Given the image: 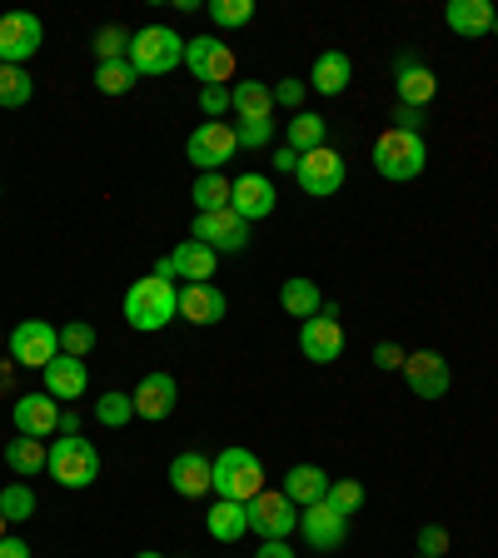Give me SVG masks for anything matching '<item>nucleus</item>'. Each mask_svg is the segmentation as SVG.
<instances>
[{"instance_id": "864d4df0", "label": "nucleus", "mask_w": 498, "mask_h": 558, "mask_svg": "<svg viewBox=\"0 0 498 558\" xmlns=\"http://www.w3.org/2000/svg\"><path fill=\"white\" fill-rule=\"evenodd\" d=\"M0 195H5V190H0Z\"/></svg>"}, {"instance_id": "e433bc0d", "label": "nucleus", "mask_w": 498, "mask_h": 558, "mask_svg": "<svg viewBox=\"0 0 498 558\" xmlns=\"http://www.w3.org/2000/svg\"><path fill=\"white\" fill-rule=\"evenodd\" d=\"M95 418H100L105 429H125L130 418H135V399L120 395V389H110V395L95 399Z\"/></svg>"}, {"instance_id": "c03bdc74", "label": "nucleus", "mask_w": 498, "mask_h": 558, "mask_svg": "<svg viewBox=\"0 0 498 558\" xmlns=\"http://www.w3.org/2000/svg\"><path fill=\"white\" fill-rule=\"evenodd\" d=\"M275 90V105H284V110H294L300 116V105H304V95H309V85L304 81H279V85H269Z\"/></svg>"}, {"instance_id": "7ed1b4c3", "label": "nucleus", "mask_w": 498, "mask_h": 558, "mask_svg": "<svg viewBox=\"0 0 498 558\" xmlns=\"http://www.w3.org/2000/svg\"><path fill=\"white\" fill-rule=\"evenodd\" d=\"M215 494L234 504H250L255 494H265V464L259 453H250L244 444H230V449L215 453Z\"/></svg>"}, {"instance_id": "49530a36", "label": "nucleus", "mask_w": 498, "mask_h": 558, "mask_svg": "<svg viewBox=\"0 0 498 558\" xmlns=\"http://www.w3.org/2000/svg\"><path fill=\"white\" fill-rule=\"evenodd\" d=\"M389 120H394V130H414V135L424 130V110H414V105H394Z\"/></svg>"}, {"instance_id": "4468645a", "label": "nucleus", "mask_w": 498, "mask_h": 558, "mask_svg": "<svg viewBox=\"0 0 498 558\" xmlns=\"http://www.w3.org/2000/svg\"><path fill=\"white\" fill-rule=\"evenodd\" d=\"M275 205H279V195H275V180L269 174H240L230 185V209L240 215L244 225H255V220H269L275 215Z\"/></svg>"}, {"instance_id": "2f4dec72", "label": "nucleus", "mask_w": 498, "mask_h": 558, "mask_svg": "<svg viewBox=\"0 0 498 558\" xmlns=\"http://www.w3.org/2000/svg\"><path fill=\"white\" fill-rule=\"evenodd\" d=\"M35 95V81L25 65H0V110H21V105H31Z\"/></svg>"}, {"instance_id": "1a4fd4ad", "label": "nucleus", "mask_w": 498, "mask_h": 558, "mask_svg": "<svg viewBox=\"0 0 498 558\" xmlns=\"http://www.w3.org/2000/svg\"><path fill=\"white\" fill-rule=\"evenodd\" d=\"M300 349L309 364H335L344 354V329H339V304H325V310L300 325Z\"/></svg>"}, {"instance_id": "79ce46f5", "label": "nucleus", "mask_w": 498, "mask_h": 558, "mask_svg": "<svg viewBox=\"0 0 498 558\" xmlns=\"http://www.w3.org/2000/svg\"><path fill=\"white\" fill-rule=\"evenodd\" d=\"M449 554V529L444 523H424L418 529V558H444Z\"/></svg>"}, {"instance_id": "ddd939ff", "label": "nucleus", "mask_w": 498, "mask_h": 558, "mask_svg": "<svg viewBox=\"0 0 498 558\" xmlns=\"http://www.w3.org/2000/svg\"><path fill=\"white\" fill-rule=\"evenodd\" d=\"M11 354L25 369H46L60 354V329L46 325V319H21V325L11 329Z\"/></svg>"}, {"instance_id": "473e14b6", "label": "nucleus", "mask_w": 498, "mask_h": 558, "mask_svg": "<svg viewBox=\"0 0 498 558\" xmlns=\"http://www.w3.org/2000/svg\"><path fill=\"white\" fill-rule=\"evenodd\" d=\"M230 185L234 180H224L220 170H209L195 180V190H190V199H195L199 215H209V209H230Z\"/></svg>"}, {"instance_id": "a211bd4d", "label": "nucleus", "mask_w": 498, "mask_h": 558, "mask_svg": "<svg viewBox=\"0 0 498 558\" xmlns=\"http://www.w3.org/2000/svg\"><path fill=\"white\" fill-rule=\"evenodd\" d=\"M300 534L309 548H319V554H329V548H344L349 538V519L344 513H335L325 499L309 504V509H300Z\"/></svg>"}, {"instance_id": "f257e3e1", "label": "nucleus", "mask_w": 498, "mask_h": 558, "mask_svg": "<svg viewBox=\"0 0 498 558\" xmlns=\"http://www.w3.org/2000/svg\"><path fill=\"white\" fill-rule=\"evenodd\" d=\"M125 325L130 329H139V335H155V329H165L180 314V290H174L170 279H160V275H145V279H135L125 290Z\"/></svg>"}, {"instance_id": "4c0bfd02", "label": "nucleus", "mask_w": 498, "mask_h": 558, "mask_svg": "<svg viewBox=\"0 0 498 558\" xmlns=\"http://www.w3.org/2000/svg\"><path fill=\"white\" fill-rule=\"evenodd\" d=\"M325 504L335 513H344V519H354V513L364 509V484H360V478H335V484H329V494H325Z\"/></svg>"}, {"instance_id": "dca6fc26", "label": "nucleus", "mask_w": 498, "mask_h": 558, "mask_svg": "<svg viewBox=\"0 0 498 558\" xmlns=\"http://www.w3.org/2000/svg\"><path fill=\"white\" fill-rule=\"evenodd\" d=\"M11 424L25 439H50V434L60 429V399H50L46 389H40V395H21L11 409Z\"/></svg>"}, {"instance_id": "c9c22d12", "label": "nucleus", "mask_w": 498, "mask_h": 558, "mask_svg": "<svg viewBox=\"0 0 498 558\" xmlns=\"http://www.w3.org/2000/svg\"><path fill=\"white\" fill-rule=\"evenodd\" d=\"M0 513H5L11 523L35 519V488H31V484H21V478H11V484L0 488Z\"/></svg>"}, {"instance_id": "8fccbe9b", "label": "nucleus", "mask_w": 498, "mask_h": 558, "mask_svg": "<svg viewBox=\"0 0 498 558\" xmlns=\"http://www.w3.org/2000/svg\"><path fill=\"white\" fill-rule=\"evenodd\" d=\"M0 558H31V544H25V538H0Z\"/></svg>"}, {"instance_id": "9d476101", "label": "nucleus", "mask_w": 498, "mask_h": 558, "mask_svg": "<svg viewBox=\"0 0 498 558\" xmlns=\"http://www.w3.org/2000/svg\"><path fill=\"white\" fill-rule=\"evenodd\" d=\"M190 240L209 244L215 255H240L244 244H250V225H244L234 209H209V215H195Z\"/></svg>"}, {"instance_id": "f8f14e48", "label": "nucleus", "mask_w": 498, "mask_h": 558, "mask_svg": "<svg viewBox=\"0 0 498 558\" xmlns=\"http://www.w3.org/2000/svg\"><path fill=\"white\" fill-rule=\"evenodd\" d=\"M40 40H46L40 15H31V11L0 15V65H25L40 50Z\"/></svg>"}, {"instance_id": "7c9ffc66", "label": "nucleus", "mask_w": 498, "mask_h": 558, "mask_svg": "<svg viewBox=\"0 0 498 558\" xmlns=\"http://www.w3.org/2000/svg\"><path fill=\"white\" fill-rule=\"evenodd\" d=\"M329 140V125H325V116H314V110H300V116H290V145L294 155H309V150H319Z\"/></svg>"}, {"instance_id": "393cba45", "label": "nucleus", "mask_w": 498, "mask_h": 558, "mask_svg": "<svg viewBox=\"0 0 498 558\" xmlns=\"http://www.w3.org/2000/svg\"><path fill=\"white\" fill-rule=\"evenodd\" d=\"M444 21H449V31H453V35H464V40H478V35L494 31L498 11L488 5V0H449Z\"/></svg>"}, {"instance_id": "2eb2a0df", "label": "nucleus", "mask_w": 498, "mask_h": 558, "mask_svg": "<svg viewBox=\"0 0 498 558\" xmlns=\"http://www.w3.org/2000/svg\"><path fill=\"white\" fill-rule=\"evenodd\" d=\"M409 379V389H414L418 399H444L449 395V360H444L439 349H414L404 360V369H399Z\"/></svg>"}, {"instance_id": "ea45409f", "label": "nucleus", "mask_w": 498, "mask_h": 558, "mask_svg": "<svg viewBox=\"0 0 498 558\" xmlns=\"http://www.w3.org/2000/svg\"><path fill=\"white\" fill-rule=\"evenodd\" d=\"M95 349V329L85 325V319H70V325H60V354H70V360H85Z\"/></svg>"}, {"instance_id": "4be33fe9", "label": "nucleus", "mask_w": 498, "mask_h": 558, "mask_svg": "<svg viewBox=\"0 0 498 558\" xmlns=\"http://www.w3.org/2000/svg\"><path fill=\"white\" fill-rule=\"evenodd\" d=\"M170 265H174V279H185V284H209L215 279V265H220V255L209 250V244L199 240H185L170 250Z\"/></svg>"}, {"instance_id": "72a5a7b5", "label": "nucleus", "mask_w": 498, "mask_h": 558, "mask_svg": "<svg viewBox=\"0 0 498 558\" xmlns=\"http://www.w3.org/2000/svg\"><path fill=\"white\" fill-rule=\"evenodd\" d=\"M135 65L130 60H105V65H95V90L100 95H130L135 90Z\"/></svg>"}, {"instance_id": "3c124183", "label": "nucleus", "mask_w": 498, "mask_h": 558, "mask_svg": "<svg viewBox=\"0 0 498 558\" xmlns=\"http://www.w3.org/2000/svg\"><path fill=\"white\" fill-rule=\"evenodd\" d=\"M0 538H11V519L5 513H0Z\"/></svg>"}, {"instance_id": "6e6552de", "label": "nucleus", "mask_w": 498, "mask_h": 558, "mask_svg": "<svg viewBox=\"0 0 498 558\" xmlns=\"http://www.w3.org/2000/svg\"><path fill=\"white\" fill-rule=\"evenodd\" d=\"M244 509H250V534H259V538H290L300 529V509L290 504L284 488H265Z\"/></svg>"}, {"instance_id": "f3484780", "label": "nucleus", "mask_w": 498, "mask_h": 558, "mask_svg": "<svg viewBox=\"0 0 498 558\" xmlns=\"http://www.w3.org/2000/svg\"><path fill=\"white\" fill-rule=\"evenodd\" d=\"M135 418H150V424H160V418L174 414V404H180V384H174V374L155 369L145 374V379L135 384Z\"/></svg>"}, {"instance_id": "39448f33", "label": "nucleus", "mask_w": 498, "mask_h": 558, "mask_svg": "<svg viewBox=\"0 0 498 558\" xmlns=\"http://www.w3.org/2000/svg\"><path fill=\"white\" fill-rule=\"evenodd\" d=\"M46 469L60 488H90L95 478H100V449H95L90 439L65 434V439L50 444V464Z\"/></svg>"}, {"instance_id": "b1692460", "label": "nucleus", "mask_w": 498, "mask_h": 558, "mask_svg": "<svg viewBox=\"0 0 498 558\" xmlns=\"http://www.w3.org/2000/svg\"><path fill=\"white\" fill-rule=\"evenodd\" d=\"M349 81H354V60H349L344 50H319V56H314L309 90H319V95H344Z\"/></svg>"}, {"instance_id": "423d86ee", "label": "nucleus", "mask_w": 498, "mask_h": 558, "mask_svg": "<svg viewBox=\"0 0 498 558\" xmlns=\"http://www.w3.org/2000/svg\"><path fill=\"white\" fill-rule=\"evenodd\" d=\"M234 150H240V140H234L230 120H205V125H195L185 140V155L199 174L224 170V160H234Z\"/></svg>"}, {"instance_id": "6ab92c4d", "label": "nucleus", "mask_w": 498, "mask_h": 558, "mask_svg": "<svg viewBox=\"0 0 498 558\" xmlns=\"http://www.w3.org/2000/svg\"><path fill=\"white\" fill-rule=\"evenodd\" d=\"M170 488L180 494V499H205L209 488H215V459H205V453H174L170 464Z\"/></svg>"}, {"instance_id": "f03ea898", "label": "nucleus", "mask_w": 498, "mask_h": 558, "mask_svg": "<svg viewBox=\"0 0 498 558\" xmlns=\"http://www.w3.org/2000/svg\"><path fill=\"white\" fill-rule=\"evenodd\" d=\"M424 165H429V145H424V135H414V130L389 125L379 140H374V170H379L384 180L409 185V180L424 174Z\"/></svg>"}, {"instance_id": "412c9836", "label": "nucleus", "mask_w": 498, "mask_h": 558, "mask_svg": "<svg viewBox=\"0 0 498 558\" xmlns=\"http://www.w3.org/2000/svg\"><path fill=\"white\" fill-rule=\"evenodd\" d=\"M40 374H46V395L50 399H81L85 389H90V369H85V360H70V354H56Z\"/></svg>"}, {"instance_id": "c85d7f7f", "label": "nucleus", "mask_w": 498, "mask_h": 558, "mask_svg": "<svg viewBox=\"0 0 498 558\" xmlns=\"http://www.w3.org/2000/svg\"><path fill=\"white\" fill-rule=\"evenodd\" d=\"M279 310L290 314V319H314V314L325 310V294L314 279H284L279 284Z\"/></svg>"}, {"instance_id": "aec40b11", "label": "nucleus", "mask_w": 498, "mask_h": 558, "mask_svg": "<svg viewBox=\"0 0 498 558\" xmlns=\"http://www.w3.org/2000/svg\"><path fill=\"white\" fill-rule=\"evenodd\" d=\"M224 314H230V300L215 284H185L180 290V319H190V325L209 329V325H220Z\"/></svg>"}, {"instance_id": "c756f323", "label": "nucleus", "mask_w": 498, "mask_h": 558, "mask_svg": "<svg viewBox=\"0 0 498 558\" xmlns=\"http://www.w3.org/2000/svg\"><path fill=\"white\" fill-rule=\"evenodd\" d=\"M5 464H11V474H21V478H35V474H46V464H50V449L40 439H11L5 444Z\"/></svg>"}, {"instance_id": "a878e982", "label": "nucleus", "mask_w": 498, "mask_h": 558, "mask_svg": "<svg viewBox=\"0 0 498 558\" xmlns=\"http://www.w3.org/2000/svg\"><path fill=\"white\" fill-rule=\"evenodd\" d=\"M230 110H234V120H275V90L265 81H234Z\"/></svg>"}, {"instance_id": "09e8293b", "label": "nucleus", "mask_w": 498, "mask_h": 558, "mask_svg": "<svg viewBox=\"0 0 498 558\" xmlns=\"http://www.w3.org/2000/svg\"><path fill=\"white\" fill-rule=\"evenodd\" d=\"M275 170L279 174H294V170H300V155H294L290 145H279V150H275Z\"/></svg>"}, {"instance_id": "de8ad7c7", "label": "nucleus", "mask_w": 498, "mask_h": 558, "mask_svg": "<svg viewBox=\"0 0 498 558\" xmlns=\"http://www.w3.org/2000/svg\"><path fill=\"white\" fill-rule=\"evenodd\" d=\"M255 558H294V548H290V538H265Z\"/></svg>"}, {"instance_id": "a18cd8bd", "label": "nucleus", "mask_w": 498, "mask_h": 558, "mask_svg": "<svg viewBox=\"0 0 498 558\" xmlns=\"http://www.w3.org/2000/svg\"><path fill=\"white\" fill-rule=\"evenodd\" d=\"M369 360L379 364V369H404V360H409V354L394 344V339H384V344H374V354H369Z\"/></svg>"}, {"instance_id": "9b49d317", "label": "nucleus", "mask_w": 498, "mask_h": 558, "mask_svg": "<svg viewBox=\"0 0 498 558\" xmlns=\"http://www.w3.org/2000/svg\"><path fill=\"white\" fill-rule=\"evenodd\" d=\"M185 65L199 85H230L234 81V50L215 35H195L185 40Z\"/></svg>"}, {"instance_id": "603ef678", "label": "nucleus", "mask_w": 498, "mask_h": 558, "mask_svg": "<svg viewBox=\"0 0 498 558\" xmlns=\"http://www.w3.org/2000/svg\"><path fill=\"white\" fill-rule=\"evenodd\" d=\"M135 558H170V554H155V548H145V554H135Z\"/></svg>"}, {"instance_id": "5701e85b", "label": "nucleus", "mask_w": 498, "mask_h": 558, "mask_svg": "<svg viewBox=\"0 0 498 558\" xmlns=\"http://www.w3.org/2000/svg\"><path fill=\"white\" fill-rule=\"evenodd\" d=\"M399 105H414V110H424V105L439 95V75H434L429 65H418L414 56H399Z\"/></svg>"}, {"instance_id": "cd10ccee", "label": "nucleus", "mask_w": 498, "mask_h": 558, "mask_svg": "<svg viewBox=\"0 0 498 558\" xmlns=\"http://www.w3.org/2000/svg\"><path fill=\"white\" fill-rule=\"evenodd\" d=\"M205 529H209V538H215V544H234V538L250 534V509H244V504H234V499L209 504Z\"/></svg>"}, {"instance_id": "37998d69", "label": "nucleus", "mask_w": 498, "mask_h": 558, "mask_svg": "<svg viewBox=\"0 0 498 558\" xmlns=\"http://www.w3.org/2000/svg\"><path fill=\"white\" fill-rule=\"evenodd\" d=\"M199 110L205 120H220L230 110V85H199Z\"/></svg>"}, {"instance_id": "bb28decb", "label": "nucleus", "mask_w": 498, "mask_h": 558, "mask_svg": "<svg viewBox=\"0 0 498 558\" xmlns=\"http://www.w3.org/2000/svg\"><path fill=\"white\" fill-rule=\"evenodd\" d=\"M329 484H335V478H329L319 464H294L290 474H284V494H290L294 509H309V504H319L329 494Z\"/></svg>"}, {"instance_id": "a19ab883", "label": "nucleus", "mask_w": 498, "mask_h": 558, "mask_svg": "<svg viewBox=\"0 0 498 558\" xmlns=\"http://www.w3.org/2000/svg\"><path fill=\"white\" fill-rule=\"evenodd\" d=\"M234 140H240V150H265L269 140H275V120H240Z\"/></svg>"}, {"instance_id": "f704fd0d", "label": "nucleus", "mask_w": 498, "mask_h": 558, "mask_svg": "<svg viewBox=\"0 0 498 558\" xmlns=\"http://www.w3.org/2000/svg\"><path fill=\"white\" fill-rule=\"evenodd\" d=\"M130 40H135V35H130L125 25H100L90 40L95 65H105V60H130Z\"/></svg>"}, {"instance_id": "20e7f679", "label": "nucleus", "mask_w": 498, "mask_h": 558, "mask_svg": "<svg viewBox=\"0 0 498 558\" xmlns=\"http://www.w3.org/2000/svg\"><path fill=\"white\" fill-rule=\"evenodd\" d=\"M130 65L135 75H170L174 65H185V35H174L170 25H145L130 40Z\"/></svg>"}, {"instance_id": "0eeeda50", "label": "nucleus", "mask_w": 498, "mask_h": 558, "mask_svg": "<svg viewBox=\"0 0 498 558\" xmlns=\"http://www.w3.org/2000/svg\"><path fill=\"white\" fill-rule=\"evenodd\" d=\"M294 180H300L304 195L329 199V195H339V190H344L349 165H344V155H339L335 145H319V150L300 155V170H294Z\"/></svg>"}, {"instance_id": "58836bf2", "label": "nucleus", "mask_w": 498, "mask_h": 558, "mask_svg": "<svg viewBox=\"0 0 498 558\" xmlns=\"http://www.w3.org/2000/svg\"><path fill=\"white\" fill-rule=\"evenodd\" d=\"M209 21L220 31H240L255 21V0H209Z\"/></svg>"}]
</instances>
